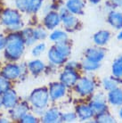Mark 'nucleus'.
Instances as JSON below:
<instances>
[{
    "instance_id": "obj_8",
    "label": "nucleus",
    "mask_w": 122,
    "mask_h": 123,
    "mask_svg": "<svg viewBox=\"0 0 122 123\" xmlns=\"http://www.w3.org/2000/svg\"><path fill=\"white\" fill-rule=\"evenodd\" d=\"M49 97L52 101H57L63 97L66 93V86L62 83H52L49 86Z\"/></svg>"
},
{
    "instance_id": "obj_20",
    "label": "nucleus",
    "mask_w": 122,
    "mask_h": 123,
    "mask_svg": "<svg viewBox=\"0 0 122 123\" xmlns=\"http://www.w3.org/2000/svg\"><path fill=\"white\" fill-rule=\"evenodd\" d=\"M12 110L11 111L12 117L15 120H21V118L24 116L25 114L27 113V111H29V106L26 103H21L20 105H16L13 108H12Z\"/></svg>"
},
{
    "instance_id": "obj_30",
    "label": "nucleus",
    "mask_w": 122,
    "mask_h": 123,
    "mask_svg": "<svg viewBox=\"0 0 122 123\" xmlns=\"http://www.w3.org/2000/svg\"><path fill=\"white\" fill-rule=\"evenodd\" d=\"M77 118H78V116L76 113L69 111V112H65V113L61 114V120L64 121V122H73L77 120Z\"/></svg>"
},
{
    "instance_id": "obj_17",
    "label": "nucleus",
    "mask_w": 122,
    "mask_h": 123,
    "mask_svg": "<svg viewBox=\"0 0 122 123\" xmlns=\"http://www.w3.org/2000/svg\"><path fill=\"white\" fill-rule=\"evenodd\" d=\"M76 114L78 118L81 120H90L95 116V113L91 107L89 105H78V107L76 108Z\"/></svg>"
},
{
    "instance_id": "obj_25",
    "label": "nucleus",
    "mask_w": 122,
    "mask_h": 123,
    "mask_svg": "<svg viewBox=\"0 0 122 123\" xmlns=\"http://www.w3.org/2000/svg\"><path fill=\"white\" fill-rule=\"evenodd\" d=\"M22 38L24 40V43L28 46H30L36 42V37L34 35V31L32 29H26L22 31Z\"/></svg>"
},
{
    "instance_id": "obj_16",
    "label": "nucleus",
    "mask_w": 122,
    "mask_h": 123,
    "mask_svg": "<svg viewBox=\"0 0 122 123\" xmlns=\"http://www.w3.org/2000/svg\"><path fill=\"white\" fill-rule=\"evenodd\" d=\"M48 60L49 62L55 65H62L66 62V57H64L58 50L55 48V46L51 47L48 51Z\"/></svg>"
},
{
    "instance_id": "obj_19",
    "label": "nucleus",
    "mask_w": 122,
    "mask_h": 123,
    "mask_svg": "<svg viewBox=\"0 0 122 123\" xmlns=\"http://www.w3.org/2000/svg\"><path fill=\"white\" fill-rule=\"evenodd\" d=\"M110 38V33L108 31H100L94 35V42L97 46H105Z\"/></svg>"
},
{
    "instance_id": "obj_40",
    "label": "nucleus",
    "mask_w": 122,
    "mask_h": 123,
    "mask_svg": "<svg viewBox=\"0 0 122 123\" xmlns=\"http://www.w3.org/2000/svg\"><path fill=\"white\" fill-rule=\"evenodd\" d=\"M88 1H90L92 4H98V3H100L101 0H88Z\"/></svg>"
},
{
    "instance_id": "obj_1",
    "label": "nucleus",
    "mask_w": 122,
    "mask_h": 123,
    "mask_svg": "<svg viewBox=\"0 0 122 123\" xmlns=\"http://www.w3.org/2000/svg\"><path fill=\"white\" fill-rule=\"evenodd\" d=\"M24 40L21 35L17 33L11 34L6 38V56L12 61L18 60L24 51Z\"/></svg>"
},
{
    "instance_id": "obj_23",
    "label": "nucleus",
    "mask_w": 122,
    "mask_h": 123,
    "mask_svg": "<svg viewBox=\"0 0 122 123\" xmlns=\"http://www.w3.org/2000/svg\"><path fill=\"white\" fill-rule=\"evenodd\" d=\"M111 71H112V75L115 78L122 79V56L117 58L113 62Z\"/></svg>"
},
{
    "instance_id": "obj_27",
    "label": "nucleus",
    "mask_w": 122,
    "mask_h": 123,
    "mask_svg": "<svg viewBox=\"0 0 122 123\" xmlns=\"http://www.w3.org/2000/svg\"><path fill=\"white\" fill-rule=\"evenodd\" d=\"M82 68L85 71H95L100 68V62H93L85 58L82 62Z\"/></svg>"
},
{
    "instance_id": "obj_28",
    "label": "nucleus",
    "mask_w": 122,
    "mask_h": 123,
    "mask_svg": "<svg viewBox=\"0 0 122 123\" xmlns=\"http://www.w3.org/2000/svg\"><path fill=\"white\" fill-rule=\"evenodd\" d=\"M95 121L101 123H112L115 122V119L108 111H104L102 113L96 114V120Z\"/></svg>"
},
{
    "instance_id": "obj_38",
    "label": "nucleus",
    "mask_w": 122,
    "mask_h": 123,
    "mask_svg": "<svg viewBox=\"0 0 122 123\" xmlns=\"http://www.w3.org/2000/svg\"><path fill=\"white\" fill-rule=\"evenodd\" d=\"M110 1L115 4L117 7H119L122 9V0H110Z\"/></svg>"
},
{
    "instance_id": "obj_36",
    "label": "nucleus",
    "mask_w": 122,
    "mask_h": 123,
    "mask_svg": "<svg viewBox=\"0 0 122 123\" xmlns=\"http://www.w3.org/2000/svg\"><path fill=\"white\" fill-rule=\"evenodd\" d=\"M6 37H4L2 34H0V50L4 49L6 47Z\"/></svg>"
},
{
    "instance_id": "obj_37",
    "label": "nucleus",
    "mask_w": 122,
    "mask_h": 123,
    "mask_svg": "<svg viewBox=\"0 0 122 123\" xmlns=\"http://www.w3.org/2000/svg\"><path fill=\"white\" fill-rule=\"evenodd\" d=\"M78 67V63L75 62H70L67 65H66V69H71V70H76Z\"/></svg>"
},
{
    "instance_id": "obj_3",
    "label": "nucleus",
    "mask_w": 122,
    "mask_h": 123,
    "mask_svg": "<svg viewBox=\"0 0 122 123\" xmlns=\"http://www.w3.org/2000/svg\"><path fill=\"white\" fill-rule=\"evenodd\" d=\"M50 100L48 90L46 87L35 89L30 95V101L34 108H46Z\"/></svg>"
},
{
    "instance_id": "obj_41",
    "label": "nucleus",
    "mask_w": 122,
    "mask_h": 123,
    "mask_svg": "<svg viewBox=\"0 0 122 123\" xmlns=\"http://www.w3.org/2000/svg\"><path fill=\"white\" fill-rule=\"evenodd\" d=\"M121 107V106H120ZM119 118L122 120V107L119 109Z\"/></svg>"
},
{
    "instance_id": "obj_22",
    "label": "nucleus",
    "mask_w": 122,
    "mask_h": 123,
    "mask_svg": "<svg viewBox=\"0 0 122 123\" xmlns=\"http://www.w3.org/2000/svg\"><path fill=\"white\" fill-rule=\"evenodd\" d=\"M28 68L32 74L37 75L45 70V63L40 60H34L28 64Z\"/></svg>"
},
{
    "instance_id": "obj_4",
    "label": "nucleus",
    "mask_w": 122,
    "mask_h": 123,
    "mask_svg": "<svg viewBox=\"0 0 122 123\" xmlns=\"http://www.w3.org/2000/svg\"><path fill=\"white\" fill-rule=\"evenodd\" d=\"M76 91L82 96H87L92 95L95 89V81L87 77L79 79L75 85Z\"/></svg>"
},
{
    "instance_id": "obj_14",
    "label": "nucleus",
    "mask_w": 122,
    "mask_h": 123,
    "mask_svg": "<svg viewBox=\"0 0 122 123\" xmlns=\"http://www.w3.org/2000/svg\"><path fill=\"white\" fill-rule=\"evenodd\" d=\"M18 97L14 91L8 89L6 92L4 93V95L2 97V105L8 109H12L17 105Z\"/></svg>"
},
{
    "instance_id": "obj_24",
    "label": "nucleus",
    "mask_w": 122,
    "mask_h": 123,
    "mask_svg": "<svg viewBox=\"0 0 122 123\" xmlns=\"http://www.w3.org/2000/svg\"><path fill=\"white\" fill-rule=\"evenodd\" d=\"M55 48L58 50L59 52L61 53L64 57H66V58L70 55V53H71V48H70V45L67 43V40H66V41H61V42L56 43Z\"/></svg>"
},
{
    "instance_id": "obj_11",
    "label": "nucleus",
    "mask_w": 122,
    "mask_h": 123,
    "mask_svg": "<svg viewBox=\"0 0 122 123\" xmlns=\"http://www.w3.org/2000/svg\"><path fill=\"white\" fill-rule=\"evenodd\" d=\"M21 74V67L17 64H7L4 67L2 75L7 80H15Z\"/></svg>"
},
{
    "instance_id": "obj_29",
    "label": "nucleus",
    "mask_w": 122,
    "mask_h": 123,
    "mask_svg": "<svg viewBox=\"0 0 122 123\" xmlns=\"http://www.w3.org/2000/svg\"><path fill=\"white\" fill-rule=\"evenodd\" d=\"M43 4V0H30L29 6H28V12L35 13L41 8Z\"/></svg>"
},
{
    "instance_id": "obj_35",
    "label": "nucleus",
    "mask_w": 122,
    "mask_h": 123,
    "mask_svg": "<svg viewBox=\"0 0 122 123\" xmlns=\"http://www.w3.org/2000/svg\"><path fill=\"white\" fill-rule=\"evenodd\" d=\"M21 121L24 123H34V122H37V118L34 117L32 114L26 113L21 119Z\"/></svg>"
},
{
    "instance_id": "obj_10",
    "label": "nucleus",
    "mask_w": 122,
    "mask_h": 123,
    "mask_svg": "<svg viewBox=\"0 0 122 123\" xmlns=\"http://www.w3.org/2000/svg\"><path fill=\"white\" fill-rule=\"evenodd\" d=\"M60 13L55 11L49 12L46 13V17L44 18V24L45 27L48 30H55L57 26H59L61 22Z\"/></svg>"
},
{
    "instance_id": "obj_7",
    "label": "nucleus",
    "mask_w": 122,
    "mask_h": 123,
    "mask_svg": "<svg viewBox=\"0 0 122 123\" xmlns=\"http://www.w3.org/2000/svg\"><path fill=\"white\" fill-rule=\"evenodd\" d=\"M79 79V75L76 71V70L66 69L60 76L61 83H62L66 87H70L76 85L77 81Z\"/></svg>"
},
{
    "instance_id": "obj_13",
    "label": "nucleus",
    "mask_w": 122,
    "mask_h": 123,
    "mask_svg": "<svg viewBox=\"0 0 122 123\" xmlns=\"http://www.w3.org/2000/svg\"><path fill=\"white\" fill-rule=\"evenodd\" d=\"M72 14H82L85 8L84 0H68L65 6Z\"/></svg>"
},
{
    "instance_id": "obj_33",
    "label": "nucleus",
    "mask_w": 122,
    "mask_h": 123,
    "mask_svg": "<svg viewBox=\"0 0 122 123\" xmlns=\"http://www.w3.org/2000/svg\"><path fill=\"white\" fill-rule=\"evenodd\" d=\"M30 0H15V6L21 12H27Z\"/></svg>"
},
{
    "instance_id": "obj_15",
    "label": "nucleus",
    "mask_w": 122,
    "mask_h": 123,
    "mask_svg": "<svg viewBox=\"0 0 122 123\" xmlns=\"http://www.w3.org/2000/svg\"><path fill=\"white\" fill-rule=\"evenodd\" d=\"M107 21L109 24L115 30H122V12L117 11H110L108 14Z\"/></svg>"
},
{
    "instance_id": "obj_5",
    "label": "nucleus",
    "mask_w": 122,
    "mask_h": 123,
    "mask_svg": "<svg viewBox=\"0 0 122 123\" xmlns=\"http://www.w3.org/2000/svg\"><path fill=\"white\" fill-rule=\"evenodd\" d=\"M60 17L65 30L68 31H74L79 28V20L67 10L66 7L61 8L60 11Z\"/></svg>"
},
{
    "instance_id": "obj_34",
    "label": "nucleus",
    "mask_w": 122,
    "mask_h": 123,
    "mask_svg": "<svg viewBox=\"0 0 122 123\" xmlns=\"http://www.w3.org/2000/svg\"><path fill=\"white\" fill-rule=\"evenodd\" d=\"M46 47V46L45 43L38 44V45H37V46L32 49V55H33L34 56H36V57H37V56H39L40 55L45 51Z\"/></svg>"
},
{
    "instance_id": "obj_6",
    "label": "nucleus",
    "mask_w": 122,
    "mask_h": 123,
    "mask_svg": "<svg viewBox=\"0 0 122 123\" xmlns=\"http://www.w3.org/2000/svg\"><path fill=\"white\" fill-rule=\"evenodd\" d=\"M89 106L91 107L95 115L108 111L106 98H105L104 94H102V93H99V94L94 95V97L92 98L91 102L89 104Z\"/></svg>"
},
{
    "instance_id": "obj_39",
    "label": "nucleus",
    "mask_w": 122,
    "mask_h": 123,
    "mask_svg": "<svg viewBox=\"0 0 122 123\" xmlns=\"http://www.w3.org/2000/svg\"><path fill=\"white\" fill-rule=\"evenodd\" d=\"M118 39L119 40H122V30H120V31H119V33L118 34Z\"/></svg>"
},
{
    "instance_id": "obj_12",
    "label": "nucleus",
    "mask_w": 122,
    "mask_h": 123,
    "mask_svg": "<svg viewBox=\"0 0 122 123\" xmlns=\"http://www.w3.org/2000/svg\"><path fill=\"white\" fill-rule=\"evenodd\" d=\"M107 100L112 106H122V88L116 87L109 91L107 95Z\"/></svg>"
},
{
    "instance_id": "obj_42",
    "label": "nucleus",
    "mask_w": 122,
    "mask_h": 123,
    "mask_svg": "<svg viewBox=\"0 0 122 123\" xmlns=\"http://www.w3.org/2000/svg\"><path fill=\"white\" fill-rule=\"evenodd\" d=\"M1 105H2V97H0V107H1Z\"/></svg>"
},
{
    "instance_id": "obj_9",
    "label": "nucleus",
    "mask_w": 122,
    "mask_h": 123,
    "mask_svg": "<svg viewBox=\"0 0 122 123\" xmlns=\"http://www.w3.org/2000/svg\"><path fill=\"white\" fill-rule=\"evenodd\" d=\"M85 56L86 59L91 60L93 62H100L103 61L105 56V50L102 48L101 46L98 47H90L88 49H86L85 52Z\"/></svg>"
},
{
    "instance_id": "obj_21",
    "label": "nucleus",
    "mask_w": 122,
    "mask_h": 123,
    "mask_svg": "<svg viewBox=\"0 0 122 123\" xmlns=\"http://www.w3.org/2000/svg\"><path fill=\"white\" fill-rule=\"evenodd\" d=\"M120 81H121V79L115 78L114 76L113 77L105 78L103 80V86H104V88L106 91H110V90L118 87Z\"/></svg>"
},
{
    "instance_id": "obj_2",
    "label": "nucleus",
    "mask_w": 122,
    "mask_h": 123,
    "mask_svg": "<svg viewBox=\"0 0 122 123\" xmlns=\"http://www.w3.org/2000/svg\"><path fill=\"white\" fill-rule=\"evenodd\" d=\"M1 22L12 31H17L22 27L21 15L16 10L6 9L1 16Z\"/></svg>"
},
{
    "instance_id": "obj_26",
    "label": "nucleus",
    "mask_w": 122,
    "mask_h": 123,
    "mask_svg": "<svg viewBox=\"0 0 122 123\" xmlns=\"http://www.w3.org/2000/svg\"><path fill=\"white\" fill-rule=\"evenodd\" d=\"M49 37H50V40H52L55 43H59V42H61V41H66L68 39V36L66 32L60 31V30L55 31L53 33L50 34Z\"/></svg>"
},
{
    "instance_id": "obj_43",
    "label": "nucleus",
    "mask_w": 122,
    "mask_h": 123,
    "mask_svg": "<svg viewBox=\"0 0 122 123\" xmlns=\"http://www.w3.org/2000/svg\"><path fill=\"white\" fill-rule=\"evenodd\" d=\"M0 11H1V9H0Z\"/></svg>"
},
{
    "instance_id": "obj_31",
    "label": "nucleus",
    "mask_w": 122,
    "mask_h": 123,
    "mask_svg": "<svg viewBox=\"0 0 122 123\" xmlns=\"http://www.w3.org/2000/svg\"><path fill=\"white\" fill-rule=\"evenodd\" d=\"M34 31V35H35V37L37 40L39 39H45L47 36V33H46V31L44 28H37L33 30Z\"/></svg>"
},
{
    "instance_id": "obj_32",
    "label": "nucleus",
    "mask_w": 122,
    "mask_h": 123,
    "mask_svg": "<svg viewBox=\"0 0 122 123\" xmlns=\"http://www.w3.org/2000/svg\"><path fill=\"white\" fill-rule=\"evenodd\" d=\"M10 89V83L8 80L4 77H0V95Z\"/></svg>"
},
{
    "instance_id": "obj_18",
    "label": "nucleus",
    "mask_w": 122,
    "mask_h": 123,
    "mask_svg": "<svg viewBox=\"0 0 122 123\" xmlns=\"http://www.w3.org/2000/svg\"><path fill=\"white\" fill-rule=\"evenodd\" d=\"M61 113L57 108H51L50 110L45 111V113L43 114L42 121L46 123H54L57 122L61 120Z\"/></svg>"
}]
</instances>
